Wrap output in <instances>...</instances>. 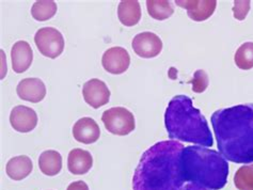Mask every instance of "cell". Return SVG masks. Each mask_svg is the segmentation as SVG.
<instances>
[{
    "mask_svg": "<svg viewBox=\"0 0 253 190\" xmlns=\"http://www.w3.org/2000/svg\"><path fill=\"white\" fill-rule=\"evenodd\" d=\"M184 146L175 140L155 143L142 154L132 176V190H182Z\"/></svg>",
    "mask_w": 253,
    "mask_h": 190,
    "instance_id": "1",
    "label": "cell"
},
{
    "mask_svg": "<svg viewBox=\"0 0 253 190\" xmlns=\"http://www.w3.org/2000/svg\"><path fill=\"white\" fill-rule=\"evenodd\" d=\"M211 122L219 152L226 160L253 163V104L219 109Z\"/></svg>",
    "mask_w": 253,
    "mask_h": 190,
    "instance_id": "2",
    "label": "cell"
},
{
    "mask_svg": "<svg viewBox=\"0 0 253 190\" xmlns=\"http://www.w3.org/2000/svg\"><path fill=\"white\" fill-rule=\"evenodd\" d=\"M165 125L172 140L205 148L214 146L208 121L187 95H176L169 102L165 114Z\"/></svg>",
    "mask_w": 253,
    "mask_h": 190,
    "instance_id": "3",
    "label": "cell"
},
{
    "mask_svg": "<svg viewBox=\"0 0 253 190\" xmlns=\"http://www.w3.org/2000/svg\"><path fill=\"white\" fill-rule=\"evenodd\" d=\"M181 168L186 183L212 190H220L225 186L230 170L221 153L199 146L184 148Z\"/></svg>",
    "mask_w": 253,
    "mask_h": 190,
    "instance_id": "4",
    "label": "cell"
},
{
    "mask_svg": "<svg viewBox=\"0 0 253 190\" xmlns=\"http://www.w3.org/2000/svg\"><path fill=\"white\" fill-rule=\"evenodd\" d=\"M102 121L105 128L117 136H127L136 127L134 114L124 107H113L104 111Z\"/></svg>",
    "mask_w": 253,
    "mask_h": 190,
    "instance_id": "5",
    "label": "cell"
},
{
    "mask_svg": "<svg viewBox=\"0 0 253 190\" xmlns=\"http://www.w3.org/2000/svg\"><path fill=\"white\" fill-rule=\"evenodd\" d=\"M35 43L44 57L56 59L64 50V38L61 32L52 27L39 29L35 36Z\"/></svg>",
    "mask_w": 253,
    "mask_h": 190,
    "instance_id": "6",
    "label": "cell"
},
{
    "mask_svg": "<svg viewBox=\"0 0 253 190\" xmlns=\"http://www.w3.org/2000/svg\"><path fill=\"white\" fill-rule=\"evenodd\" d=\"M135 54L144 59L155 58L163 50V41L157 35L150 31L138 34L131 42Z\"/></svg>",
    "mask_w": 253,
    "mask_h": 190,
    "instance_id": "7",
    "label": "cell"
},
{
    "mask_svg": "<svg viewBox=\"0 0 253 190\" xmlns=\"http://www.w3.org/2000/svg\"><path fill=\"white\" fill-rule=\"evenodd\" d=\"M103 68L113 75H120L128 70L130 57L128 51L123 47H111L104 52L102 58Z\"/></svg>",
    "mask_w": 253,
    "mask_h": 190,
    "instance_id": "8",
    "label": "cell"
},
{
    "mask_svg": "<svg viewBox=\"0 0 253 190\" xmlns=\"http://www.w3.org/2000/svg\"><path fill=\"white\" fill-rule=\"evenodd\" d=\"M83 96L84 102L90 105L92 108L98 109L108 104L110 100V90L104 81L97 79V78H93L84 84Z\"/></svg>",
    "mask_w": 253,
    "mask_h": 190,
    "instance_id": "9",
    "label": "cell"
},
{
    "mask_svg": "<svg viewBox=\"0 0 253 190\" xmlns=\"http://www.w3.org/2000/svg\"><path fill=\"white\" fill-rule=\"evenodd\" d=\"M176 5L187 11V15L195 22L209 19L216 10V0H176Z\"/></svg>",
    "mask_w": 253,
    "mask_h": 190,
    "instance_id": "10",
    "label": "cell"
},
{
    "mask_svg": "<svg viewBox=\"0 0 253 190\" xmlns=\"http://www.w3.org/2000/svg\"><path fill=\"white\" fill-rule=\"evenodd\" d=\"M10 124L18 133H30L38 125V114L27 106H16L10 114Z\"/></svg>",
    "mask_w": 253,
    "mask_h": 190,
    "instance_id": "11",
    "label": "cell"
},
{
    "mask_svg": "<svg viewBox=\"0 0 253 190\" xmlns=\"http://www.w3.org/2000/svg\"><path fill=\"white\" fill-rule=\"evenodd\" d=\"M18 97L30 103H40L46 96V87L40 78H25L16 88Z\"/></svg>",
    "mask_w": 253,
    "mask_h": 190,
    "instance_id": "12",
    "label": "cell"
},
{
    "mask_svg": "<svg viewBox=\"0 0 253 190\" xmlns=\"http://www.w3.org/2000/svg\"><path fill=\"white\" fill-rule=\"evenodd\" d=\"M74 139L84 144L94 143L99 139L101 128L92 117L84 116L79 119L73 126Z\"/></svg>",
    "mask_w": 253,
    "mask_h": 190,
    "instance_id": "13",
    "label": "cell"
},
{
    "mask_svg": "<svg viewBox=\"0 0 253 190\" xmlns=\"http://www.w3.org/2000/svg\"><path fill=\"white\" fill-rule=\"evenodd\" d=\"M33 60V51L28 42L17 41L11 48L12 69L16 74L27 71Z\"/></svg>",
    "mask_w": 253,
    "mask_h": 190,
    "instance_id": "14",
    "label": "cell"
},
{
    "mask_svg": "<svg viewBox=\"0 0 253 190\" xmlns=\"http://www.w3.org/2000/svg\"><path fill=\"white\" fill-rule=\"evenodd\" d=\"M93 166V157L89 151L74 149L69 153L68 169L74 175L88 173Z\"/></svg>",
    "mask_w": 253,
    "mask_h": 190,
    "instance_id": "15",
    "label": "cell"
},
{
    "mask_svg": "<svg viewBox=\"0 0 253 190\" xmlns=\"http://www.w3.org/2000/svg\"><path fill=\"white\" fill-rule=\"evenodd\" d=\"M33 163L28 156L21 155L11 158L5 166L6 175L13 181H22L30 175Z\"/></svg>",
    "mask_w": 253,
    "mask_h": 190,
    "instance_id": "16",
    "label": "cell"
},
{
    "mask_svg": "<svg viewBox=\"0 0 253 190\" xmlns=\"http://www.w3.org/2000/svg\"><path fill=\"white\" fill-rule=\"evenodd\" d=\"M118 17L122 25L132 27L141 19V6L137 0H123L118 6Z\"/></svg>",
    "mask_w": 253,
    "mask_h": 190,
    "instance_id": "17",
    "label": "cell"
},
{
    "mask_svg": "<svg viewBox=\"0 0 253 190\" xmlns=\"http://www.w3.org/2000/svg\"><path fill=\"white\" fill-rule=\"evenodd\" d=\"M39 168L47 176H55L62 169V156L55 150H47L39 157Z\"/></svg>",
    "mask_w": 253,
    "mask_h": 190,
    "instance_id": "18",
    "label": "cell"
},
{
    "mask_svg": "<svg viewBox=\"0 0 253 190\" xmlns=\"http://www.w3.org/2000/svg\"><path fill=\"white\" fill-rule=\"evenodd\" d=\"M146 9L149 15L157 21L168 19L174 13V8L168 0H148Z\"/></svg>",
    "mask_w": 253,
    "mask_h": 190,
    "instance_id": "19",
    "label": "cell"
},
{
    "mask_svg": "<svg viewBox=\"0 0 253 190\" xmlns=\"http://www.w3.org/2000/svg\"><path fill=\"white\" fill-rule=\"evenodd\" d=\"M57 3L52 0H39L31 6V15L38 22H46L57 13Z\"/></svg>",
    "mask_w": 253,
    "mask_h": 190,
    "instance_id": "20",
    "label": "cell"
},
{
    "mask_svg": "<svg viewBox=\"0 0 253 190\" xmlns=\"http://www.w3.org/2000/svg\"><path fill=\"white\" fill-rule=\"evenodd\" d=\"M234 61L238 69L249 71L253 69V42L242 44L236 50Z\"/></svg>",
    "mask_w": 253,
    "mask_h": 190,
    "instance_id": "21",
    "label": "cell"
},
{
    "mask_svg": "<svg viewBox=\"0 0 253 190\" xmlns=\"http://www.w3.org/2000/svg\"><path fill=\"white\" fill-rule=\"evenodd\" d=\"M234 185L238 190H253V163L242 166L237 170Z\"/></svg>",
    "mask_w": 253,
    "mask_h": 190,
    "instance_id": "22",
    "label": "cell"
},
{
    "mask_svg": "<svg viewBox=\"0 0 253 190\" xmlns=\"http://www.w3.org/2000/svg\"><path fill=\"white\" fill-rule=\"evenodd\" d=\"M190 83L192 84L191 89L194 92L202 93L209 87V75L206 74V72L204 70H198L194 74V78H192Z\"/></svg>",
    "mask_w": 253,
    "mask_h": 190,
    "instance_id": "23",
    "label": "cell"
},
{
    "mask_svg": "<svg viewBox=\"0 0 253 190\" xmlns=\"http://www.w3.org/2000/svg\"><path fill=\"white\" fill-rule=\"evenodd\" d=\"M250 10V1L246 0V1H234V6H233V15L237 19V21H244L247 17Z\"/></svg>",
    "mask_w": 253,
    "mask_h": 190,
    "instance_id": "24",
    "label": "cell"
},
{
    "mask_svg": "<svg viewBox=\"0 0 253 190\" xmlns=\"http://www.w3.org/2000/svg\"><path fill=\"white\" fill-rule=\"evenodd\" d=\"M66 190H89V186L84 181H76L71 183Z\"/></svg>",
    "mask_w": 253,
    "mask_h": 190,
    "instance_id": "25",
    "label": "cell"
},
{
    "mask_svg": "<svg viewBox=\"0 0 253 190\" xmlns=\"http://www.w3.org/2000/svg\"><path fill=\"white\" fill-rule=\"evenodd\" d=\"M182 190H212V189L205 188L197 184H192V183H186L184 187L182 188Z\"/></svg>",
    "mask_w": 253,
    "mask_h": 190,
    "instance_id": "26",
    "label": "cell"
}]
</instances>
